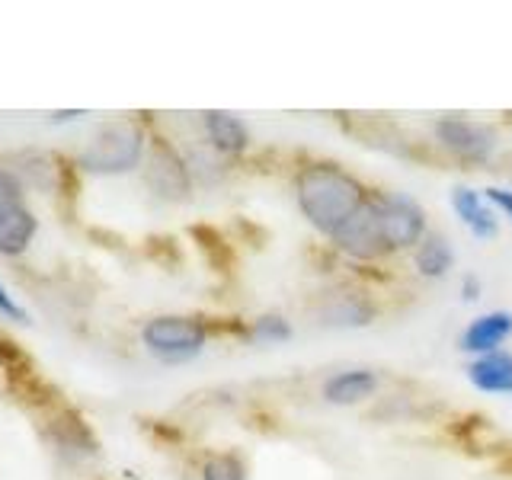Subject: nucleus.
<instances>
[{
    "label": "nucleus",
    "instance_id": "f257e3e1",
    "mask_svg": "<svg viewBox=\"0 0 512 480\" xmlns=\"http://www.w3.org/2000/svg\"><path fill=\"white\" fill-rule=\"evenodd\" d=\"M295 199H298L304 221H308L314 231L333 237L372 196H368V189L340 164L314 160V164H304L295 173Z\"/></svg>",
    "mask_w": 512,
    "mask_h": 480
},
{
    "label": "nucleus",
    "instance_id": "f03ea898",
    "mask_svg": "<svg viewBox=\"0 0 512 480\" xmlns=\"http://www.w3.org/2000/svg\"><path fill=\"white\" fill-rule=\"evenodd\" d=\"M144 154V132L135 122H112L103 125L80 154V167L93 173H125L138 167Z\"/></svg>",
    "mask_w": 512,
    "mask_h": 480
},
{
    "label": "nucleus",
    "instance_id": "7ed1b4c3",
    "mask_svg": "<svg viewBox=\"0 0 512 480\" xmlns=\"http://www.w3.org/2000/svg\"><path fill=\"white\" fill-rule=\"evenodd\" d=\"M205 340H208V327L202 320L183 317V314L154 317L141 330V343L164 362H186L192 356H199Z\"/></svg>",
    "mask_w": 512,
    "mask_h": 480
},
{
    "label": "nucleus",
    "instance_id": "20e7f679",
    "mask_svg": "<svg viewBox=\"0 0 512 480\" xmlns=\"http://www.w3.org/2000/svg\"><path fill=\"white\" fill-rule=\"evenodd\" d=\"M39 221L23 202V186L13 173L0 170V253L20 256L32 237H36Z\"/></svg>",
    "mask_w": 512,
    "mask_h": 480
},
{
    "label": "nucleus",
    "instance_id": "39448f33",
    "mask_svg": "<svg viewBox=\"0 0 512 480\" xmlns=\"http://www.w3.org/2000/svg\"><path fill=\"white\" fill-rule=\"evenodd\" d=\"M378 202V221L388 250H416L423 244L426 231V212L407 196H375Z\"/></svg>",
    "mask_w": 512,
    "mask_h": 480
},
{
    "label": "nucleus",
    "instance_id": "423d86ee",
    "mask_svg": "<svg viewBox=\"0 0 512 480\" xmlns=\"http://www.w3.org/2000/svg\"><path fill=\"white\" fill-rule=\"evenodd\" d=\"M330 240L336 244V250H343L346 256L362 260V263H372V260H381V256H388L391 250H388V244H384V234H381L375 196L368 199Z\"/></svg>",
    "mask_w": 512,
    "mask_h": 480
},
{
    "label": "nucleus",
    "instance_id": "0eeeda50",
    "mask_svg": "<svg viewBox=\"0 0 512 480\" xmlns=\"http://www.w3.org/2000/svg\"><path fill=\"white\" fill-rule=\"evenodd\" d=\"M436 138L445 151H452L458 160H468V164H487L496 148L493 128L471 119H439Z\"/></svg>",
    "mask_w": 512,
    "mask_h": 480
},
{
    "label": "nucleus",
    "instance_id": "6e6552de",
    "mask_svg": "<svg viewBox=\"0 0 512 480\" xmlns=\"http://www.w3.org/2000/svg\"><path fill=\"white\" fill-rule=\"evenodd\" d=\"M148 180L157 189V196H167V199H183L189 196V170L180 160L170 144L157 141L154 144V154H151V167H148Z\"/></svg>",
    "mask_w": 512,
    "mask_h": 480
},
{
    "label": "nucleus",
    "instance_id": "1a4fd4ad",
    "mask_svg": "<svg viewBox=\"0 0 512 480\" xmlns=\"http://www.w3.org/2000/svg\"><path fill=\"white\" fill-rule=\"evenodd\" d=\"M512 333V314L509 311H490L474 317L468 330L461 333V349L464 352H477V356H487L496 352Z\"/></svg>",
    "mask_w": 512,
    "mask_h": 480
},
{
    "label": "nucleus",
    "instance_id": "9d476101",
    "mask_svg": "<svg viewBox=\"0 0 512 480\" xmlns=\"http://www.w3.org/2000/svg\"><path fill=\"white\" fill-rule=\"evenodd\" d=\"M378 388V375L368 372V368H346V372H336L324 381V400L333 407H352L359 400L372 397Z\"/></svg>",
    "mask_w": 512,
    "mask_h": 480
},
{
    "label": "nucleus",
    "instance_id": "9b49d317",
    "mask_svg": "<svg viewBox=\"0 0 512 480\" xmlns=\"http://www.w3.org/2000/svg\"><path fill=\"white\" fill-rule=\"evenodd\" d=\"M468 378L484 394H509L512 397V356L503 349L477 356L468 365Z\"/></svg>",
    "mask_w": 512,
    "mask_h": 480
},
{
    "label": "nucleus",
    "instance_id": "f8f14e48",
    "mask_svg": "<svg viewBox=\"0 0 512 480\" xmlns=\"http://www.w3.org/2000/svg\"><path fill=\"white\" fill-rule=\"evenodd\" d=\"M452 205H455L458 218L468 224V231L474 237H484L487 240V237L496 234V215H493L490 202L484 199V192L468 189V186H458L452 192Z\"/></svg>",
    "mask_w": 512,
    "mask_h": 480
},
{
    "label": "nucleus",
    "instance_id": "ddd939ff",
    "mask_svg": "<svg viewBox=\"0 0 512 480\" xmlns=\"http://www.w3.org/2000/svg\"><path fill=\"white\" fill-rule=\"evenodd\" d=\"M205 135L212 141V148L221 151V154H244L247 144H250V135H247V125L240 122L231 112H205Z\"/></svg>",
    "mask_w": 512,
    "mask_h": 480
},
{
    "label": "nucleus",
    "instance_id": "4468645a",
    "mask_svg": "<svg viewBox=\"0 0 512 480\" xmlns=\"http://www.w3.org/2000/svg\"><path fill=\"white\" fill-rule=\"evenodd\" d=\"M413 266L423 279H442L452 272L455 266V250L445 237L439 234H426L423 244L413 250Z\"/></svg>",
    "mask_w": 512,
    "mask_h": 480
},
{
    "label": "nucleus",
    "instance_id": "2eb2a0df",
    "mask_svg": "<svg viewBox=\"0 0 512 480\" xmlns=\"http://www.w3.org/2000/svg\"><path fill=\"white\" fill-rule=\"evenodd\" d=\"M330 324H343V327H362V324H372L375 308L359 295H349L343 301H333V308L327 311Z\"/></svg>",
    "mask_w": 512,
    "mask_h": 480
},
{
    "label": "nucleus",
    "instance_id": "dca6fc26",
    "mask_svg": "<svg viewBox=\"0 0 512 480\" xmlns=\"http://www.w3.org/2000/svg\"><path fill=\"white\" fill-rule=\"evenodd\" d=\"M202 480H247L244 458L234 452H218L202 464Z\"/></svg>",
    "mask_w": 512,
    "mask_h": 480
},
{
    "label": "nucleus",
    "instance_id": "f3484780",
    "mask_svg": "<svg viewBox=\"0 0 512 480\" xmlns=\"http://www.w3.org/2000/svg\"><path fill=\"white\" fill-rule=\"evenodd\" d=\"M253 336L263 343H285L292 340V324L282 314H263L253 320Z\"/></svg>",
    "mask_w": 512,
    "mask_h": 480
},
{
    "label": "nucleus",
    "instance_id": "a211bd4d",
    "mask_svg": "<svg viewBox=\"0 0 512 480\" xmlns=\"http://www.w3.org/2000/svg\"><path fill=\"white\" fill-rule=\"evenodd\" d=\"M484 199L493 205V208H500V212L512 221V189H500V186H490L484 192Z\"/></svg>",
    "mask_w": 512,
    "mask_h": 480
},
{
    "label": "nucleus",
    "instance_id": "6ab92c4d",
    "mask_svg": "<svg viewBox=\"0 0 512 480\" xmlns=\"http://www.w3.org/2000/svg\"><path fill=\"white\" fill-rule=\"evenodd\" d=\"M0 314H4V317H10V320H20V324H26V311L20 308V304H16V298L7 292V285L4 282H0Z\"/></svg>",
    "mask_w": 512,
    "mask_h": 480
},
{
    "label": "nucleus",
    "instance_id": "aec40b11",
    "mask_svg": "<svg viewBox=\"0 0 512 480\" xmlns=\"http://www.w3.org/2000/svg\"><path fill=\"white\" fill-rule=\"evenodd\" d=\"M461 298L464 301H477L480 298V279L477 276H464V282H461Z\"/></svg>",
    "mask_w": 512,
    "mask_h": 480
}]
</instances>
